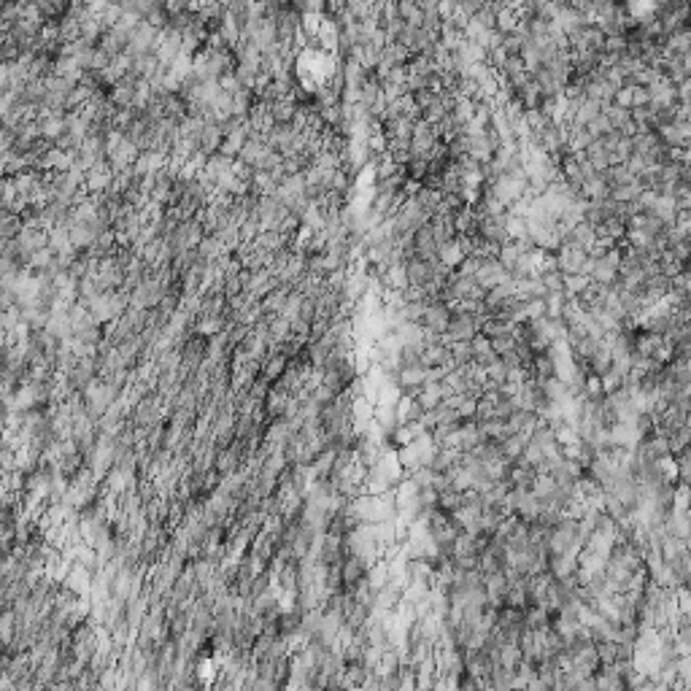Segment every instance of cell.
<instances>
[{
  "mask_svg": "<svg viewBox=\"0 0 691 691\" xmlns=\"http://www.w3.org/2000/svg\"><path fill=\"white\" fill-rule=\"evenodd\" d=\"M481 332V319L464 311H451V322L446 327L443 343H470Z\"/></svg>",
  "mask_w": 691,
  "mask_h": 691,
  "instance_id": "1",
  "label": "cell"
},
{
  "mask_svg": "<svg viewBox=\"0 0 691 691\" xmlns=\"http://www.w3.org/2000/svg\"><path fill=\"white\" fill-rule=\"evenodd\" d=\"M451 322V308H448L443 300H430L424 303V311H421L419 325L430 332H437V335H446V327Z\"/></svg>",
  "mask_w": 691,
  "mask_h": 691,
  "instance_id": "2",
  "label": "cell"
},
{
  "mask_svg": "<svg viewBox=\"0 0 691 691\" xmlns=\"http://www.w3.org/2000/svg\"><path fill=\"white\" fill-rule=\"evenodd\" d=\"M462 259H464V251H462V246L457 238L437 246V262H440L443 268H448V271H457Z\"/></svg>",
  "mask_w": 691,
  "mask_h": 691,
  "instance_id": "3",
  "label": "cell"
},
{
  "mask_svg": "<svg viewBox=\"0 0 691 691\" xmlns=\"http://www.w3.org/2000/svg\"><path fill=\"white\" fill-rule=\"evenodd\" d=\"M592 284L589 276H565V295L572 300H578L586 292V286Z\"/></svg>",
  "mask_w": 691,
  "mask_h": 691,
  "instance_id": "4",
  "label": "cell"
}]
</instances>
